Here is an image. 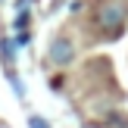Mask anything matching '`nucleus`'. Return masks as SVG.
Wrapping results in <instances>:
<instances>
[{
    "mask_svg": "<svg viewBox=\"0 0 128 128\" xmlns=\"http://www.w3.org/2000/svg\"><path fill=\"white\" fill-rule=\"evenodd\" d=\"M50 60L56 62V66H66L69 60H72V44L62 38V41H53V47H50Z\"/></svg>",
    "mask_w": 128,
    "mask_h": 128,
    "instance_id": "f03ea898",
    "label": "nucleus"
},
{
    "mask_svg": "<svg viewBox=\"0 0 128 128\" xmlns=\"http://www.w3.org/2000/svg\"><path fill=\"white\" fill-rule=\"evenodd\" d=\"M0 50H3V60H6V62H12V60H16V47H12V41H10V38H3V41H0Z\"/></svg>",
    "mask_w": 128,
    "mask_h": 128,
    "instance_id": "7ed1b4c3",
    "label": "nucleus"
},
{
    "mask_svg": "<svg viewBox=\"0 0 128 128\" xmlns=\"http://www.w3.org/2000/svg\"><path fill=\"white\" fill-rule=\"evenodd\" d=\"M128 19V0H106L97 12V28L106 34H119Z\"/></svg>",
    "mask_w": 128,
    "mask_h": 128,
    "instance_id": "f257e3e1",
    "label": "nucleus"
},
{
    "mask_svg": "<svg viewBox=\"0 0 128 128\" xmlns=\"http://www.w3.org/2000/svg\"><path fill=\"white\" fill-rule=\"evenodd\" d=\"M28 128H50V125L44 122L41 116H31V119H28Z\"/></svg>",
    "mask_w": 128,
    "mask_h": 128,
    "instance_id": "20e7f679",
    "label": "nucleus"
}]
</instances>
